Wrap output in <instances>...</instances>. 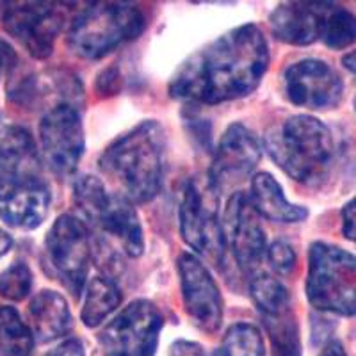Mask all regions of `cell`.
Instances as JSON below:
<instances>
[{
	"label": "cell",
	"mask_w": 356,
	"mask_h": 356,
	"mask_svg": "<svg viewBox=\"0 0 356 356\" xmlns=\"http://www.w3.org/2000/svg\"><path fill=\"white\" fill-rule=\"evenodd\" d=\"M269 65L262 31L241 25L191 56L171 79V97L198 104H222L250 95Z\"/></svg>",
	"instance_id": "cell-1"
},
{
	"label": "cell",
	"mask_w": 356,
	"mask_h": 356,
	"mask_svg": "<svg viewBox=\"0 0 356 356\" xmlns=\"http://www.w3.org/2000/svg\"><path fill=\"white\" fill-rule=\"evenodd\" d=\"M166 136L157 122H143L107 146L100 168L125 189L136 202H150L157 196L164 177Z\"/></svg>",
	"instance_id": "cell-2"
},
{
	"label": "cell",
	"mask_w": 356,
	"mask_h": 356,
	"mask_svg": "<svg viewBox=\"0 0 356 356\" xmlns=\"http://www.w3.org/2000/svg\"><path fill=\"white\" fill-rule=\"evenodd\" d=\"M266 148L273 161L301 184L321 182L333 159L332 132L317 118L307 114L291 116L269 130Z\"/></svg>",
	"instance_id": "cell-3"
},
{
	"label": "cell",
	"mask_w": 356,
	"mask_h": 356,
	"mask_svg": "<svg viewBox=\"0 0 356 356\" xmlns=\"http://www.w3.org/2000/svg\"><path fill=\"white\" fill-rule=\"evenodd\" d=\"M145 25V15L136 6L100 2L75 18L68 33V47L79 57L102 59L120 44L136 40Z\"/></svg>",
	"instance_id": "cell-4"
},
{
	"label": "cell",
	"mask_w": 356,
	"mask_h": 356,
	"mask_svg": "<svg viewBox=\"0 0 356 356\" xmlns=\"http://www.w3.org/2000/svg\"><path fill=\"white\" fill-rule=\"evenodd\" d=\"M307 298L321 312L356 316V257L332 244H312Z\"/></svg>",
	"instance_id": "cell-5"
},
{
	"label": "cell",
	"mask_w": 356,
	"mask_h": 356,
	"mask_svg": "<svg viewBox=\"0 0 356 356\" xmlns=\"http://www.w3.org/2000/svg\"><path fill=\"white\" fill-rule=\"evenodd\" d=\"M180 232L193 250L212 262H221L225 234L219 225L218 191L212 184L191 180L180 203Z\"/></svg>",
	"instance_id": "cell-6"
},
{
	"label": "cell",
	"mask_w": 356,
	"mask_h": 356,
	"mask_svg": "<svg viewBox=\"0 0 356 356\" xmlns=\"http://www.w3.org/2000/svg\"><path fill=\"white\" fill-rule=\"evenodd\" d=\"M162 330V316L154 303L132 301L98 335L106 356H154Z\"/></svg>",
	"instance_id": "cell-7"
},
{
	"label": "cell",
	"mask_w": 356,
	"mask_h": 356,
	"mask_svg": "<svg viewBox=\"0 0 356 356\" xmlns=\"http://www.w3.org/2000/svg\"><path fill=\"white\" fill-rule=\"evenodd\" d=\"M47 255L59 280L75 298L86 285L91 262V243L81 219L65 214L57 218L47 234Z\"/></svg>",
	"instance_id": "cell-8"
},
{
	"label": "cell",
	"mask_w": 356,
	"mask_h": 356,
	"mask_svg": "<svg viewBox=\"0 0 356 356\" xmlns=\"http://www.w3.org/2000/svg\"><path fill=\"white\" fill-rule=\"evenodd\" d=\"M43 155L50 170L68 177L77 170L84 154V129L79 111L72 104H57L40 123Z\"/></svg>",
	"instance_id": "cell-9"
},
{
	"label": "cell",
	"mask_w": 356,
	"mask_h": 356,
	"mask_svg": "<svg viewBox=\"0 0 356 356\" xmlns=\"http://www.w3.org/2000/svg\"><path fill=\"white\" fill-rule=\"evenodd\" d=\"M2 11V24L31 56L49 57L63 27V15L50 2H11Z\"/></svg>",
	"instance_id": "cell-10"
},
{
	"label": "cell",
	"mask_w": 356,
	"mask_h": 356,
	"mask_svg": "<svg viewBox=\"0 0 356 356\" xmlns=\"http://www.w3.org/2000/svg\"><path fill=\"white\" fill-rule=\"evenodd\" d=\"M222 234L241 269L246 273L255 271L267 250L260 214L251 205L250 196L243 193L232 195L225 211Z\"/></svg>",
	"instance_id": "cell-11"
},
{
	"label": "cell",
	"mask_w": 356,
	"mask_h": 356,
	"mask_svg": "<svg viewBox=\"0 0 356 356\" xmlns=\"http://www.w3.org/2000/svg\"><path fill=\"white\" fill-rule=\"evenodd\" d=\"M178 275L187 316L202 332H218L222 321V300L209 269L195 255L184 253L178 259Z\"/></svg>",
	"instance_id": "cell-12"
},
{
	"label": "cell",
	"mask_w": 356,
	"mask_h": 356,
	"mask_svg": "<svg viewBox=\"0 0 356 356\" xmlns=\"http://www.w3.org/2000/svg\"><path fill=\"white\" fill-rule=\"evenodd\" d=\"M260 143L257 136L241 123L228 127L212 161L209 182L216 191H227L241 184L260 161Z\"/></svg>",
	"instance_id": "cell-13"
},
{
	"label": "cell",
	"mask_w": 356,
	"mask_h": 356,
	"mask_svg": "<svg viewBox=\"0 0 356 356\" xmlns=\"http://www.w3.org/2000/svg\"><path fill=\"white\" fill-rule=\"evenodd\" d=\"M50 189L34 175L0 177V219L9 227L34 230L50 209Z\"/></svg>",
	"instance_id": "cell-14"
},
{
	"label": "cell",
	"mask_w": 356,
	"mask_h": 356,
	"mask_svg": "<svg viewBox=\"0 0 356 356\" xmlns=\"http://www.w3.org/2000/svg\"><path fill=\"white\" fill-rule=\"evenodd\" d=\"M285 91L294 106L332 109L339 106L344 84L330 65L319 59H305L285 72Z\"/></svg>",
	"instance_id": "cell-15"
},
{
	"label": "cell",
	"mask_w": 356,
	"mask_h": 356,
	"mask_svg": "<svg viewBox=\"0 0 356 356\" xmlns=\"http://www.w3.org/2000/svg\"><path fill=\"white\" fill-rule=\"evenodd\" d=\"M333 6L330 2H287L271 13L269 24L280 41L310 44L323 38L324 24Z\"/></svg>",
	"instance_id": "cell-16"
},
{
	"label": "cell",
	"mask_w": 356,
	"mask_h": 356,
	"mask_svg": "<svg viewBox=\"0 0 356 356\" xmlns=\"http://www.w3.org/2000/svg\"><path fill=\"white\" fill-rule=\"evenodd\" d=\"M93 225H98L106 234L113 235L125 250L127 255L141 257L145 250V237L139 222L138 212L130 203L129 196L120 193L109 195L106 207L102 209L100 216Z\"/></svg>",
	"instance_id": "cell-17"
},
{
	"label": "cell",
	"mask_w": 356,
	"mask_h": 356,
	"mask_svg": "<svg viewBox=\"0 0 356 356\" xmlns=\"http://www.w3.org/2000/svg\"><path fill=\"white\" fill-rule=\"evenodd\" d=\"M38 152L27 129L0 116V177L33 175Z\"/></svg>",
	"instance_id": "cell-18"
},
{
	"label": "cell",
	"mask_w": 356,
	"mask_h": 356,
	"mask_svg": "<svg viewBox=\"0 0 356 356\" xmlns=\"http://www.w3.org/2000/svg\"><path fill=\"white\" fill-rule=\"evenodd\" d=\"M27 314L31 330L40 342H52L72 330L68 303L56 291H41L34 296Z\"/></svg>",
	"instance_id": "cell-19"
},
{
	"label": "cell",
	"mask_w": 356,
	"mask_h": 356,
	"mask_svg": "<svg viewBox=\"0 0 356 356\" xmlns=\"http://www.w3.org/2000/svg\"><path fill=\"white\" fill-rule=\"evenodd\" d=\"M250 202L260 216L276 222H300L308 216L305 207L294 205L285 198L284 189L269 173L251 178Z\"/></svg>",
	"instance_id": "cell-20"
},
{
	"label": "cell",
	"mask_w": 356,
	"mask_h": 356,
	"mask_svg": "<svg viewBox=\"0 0 356 356\" xmlns=\"http://www.w3.org/2000/svg\"><path fill=\"white\" fill-rule=\"evenodd\" d=\"M122 303V292L116 282L111 278H93L89 282L84 307H82V323L88 328H97Z\"/></svg>",
	"instance_id": "cell-21"
},
{
	"label": "cell",
	"mask_w": 356,
	"mask_h": 356,
	"mask_svg": "<svg viewBox=\"0 0 356 356\" xmlns=\"http://www.w3.org/2000/svg\"><path fill=\"white\" fill-rule=\"evenodd\" d=\"M34 333L13 307H0V356H29Z\"/></svg>",
	"instance_id": "cell-22"
},
{
	"label": "cell",
	"mask_w": 356,
	"mask_h": 356,
	"mask_svg": "<svg viewBox=\"0 0 356 356\" xmlns=\"http://www.w3.org/2000/svg\"><path fill=\"white\" fill-rule=\"evenodd\" d=\"M275 356H301L300 332L291 308L262 316Z\"/></svg>",
	"instance_id": "cell-23"
},
{
	"label": "cell",
	"mask_w": 356,
	"mask_h": 356,
	"mask_svg": "<svg viewBox=\"0 0 356 356\" xmlns=\"http://www.w3.org/2000/svg\"><path fill=\"white\" fill-rule=\"evenodd\" d=\"M250 291L251 298H253L262 316H269V314H276V312L291 308L287 289L280 284L275 276L266 275V273L257 275L255 278L251 280Z\"/></svg>",
	"instance_id": "cell-24"
},
{
	"label": "cell",
	"mask_w": 356,
	"mask_h": 356,
	"mask_svg": "<svg viewBox=\"0 0 356 356\" xmlns=\"http://www.w3.org/2000/svg\"><path fill=\"white\" fill-rule=\"evenodd\" d=\"M73 200L91 225L97 221L102 209L106 207L109 200V193L106 191L104 184L97 177L91 175H82L73 184Z\"/></svg>",
	"instance_id": "cell-25"
},
{
	"label": "cell",
	"mask_w": 356,
	"mask_h": 356,
	"mask_svg": "<svg viewBox=\"0 0 356 356\" xmlns=\"http://www.w3.org/2000/svg\"><path fill=\"white\" fill-rule=\"evenodd\" d=\"M323 43L333 50L351 47L356 41V17L348 9L333 6L323 31Z\"/></svg>",
	"instance_id": "cell-26"
},
{
	"label": "cell",
	"mask_w": 356,
	"mask_h": 356,
	"mask_svg": "<svg viewBox=\"0 0 356 356\" xmlns=\"http://www.w3.org/2000/svg\"><path fill=\"white\" fill-rule=\"evenodd\" d=\"M222 351L227 356H264V340L253 324L237 323L225 335Z\"/></svg>",
	"instance_id": "cell-27"
},
{
	"label": "cell",
	"mask_w": 356,
	"mask_h": 356,
	"mask_svg": "<svg viewBox=\"0 0 356 356\" xmlns=\"http://www.w3.org/2000/svg\"><path fill=\"white\" fill-rule=\"evenodd\" d=\"M33 289V273L27 264L17 262L0 275V296L9 301L25 300Z\"/></svg>",
	"instance_id": "cell-28"
},
{
	"label": "cell",
	"mask_w": 356,
	"mask_h": 356,
	"mask_svg": "<svg viewBox=\"0 0 356 356\" xmlns=\"http://www.w3.org/2000/svg\"><path fill=\"white\" fill-rule=\"evenodd\" d=\"M267 259L269 264L280 275H289L296 267V253L292 246H289L284 241H276L267 250Z\"/></svg>",
	"instance_id": "cell-29"
},
{
	"label": "cell",
	"mask_w": 356,
	"mask_h": 356,
	"mask_svg": "<svg viewBox=\"0 0 356 356\" xmlns=\"http://www.w3.org/2000/svg\"><path fill=\"white\" fill-rule=\"evenodd\" d=\"M342 234L346 239L356 243V196L342 209Z\"/></svg>",
	"instance_id": "cell-30"
},
{
	"label": "cell",
	"mask_w": 356,
	"mask_h": 356,
	"mask_svg": "<svg viewBox=\"0 0 356 356\" xmlns=\"http://www.w3.org/2000/svg\"><path fill=\"white\" fill-rule=\"evenodd\" d=\"M15 65H17V54H15L11 44L0 40V79L4 77L6 73L11 72Z\"/></svg>",
	"instance_id": "cell-31"
},
{
	"label": "cell",
	"mask_w": 356,
	"mask_h": 356,
	"mask_svg": "<svg viewBox=\"0 0 356 356\" xmlns=\"http://www.w3.org/2000/svg\"><path fill=\"white\" fill-rule=\"evenodd\" d=\"M168 356H203L202 346L189 340H178L171 346Z\"/></svg>",
	"instance_id": "cell-32"
},
{
	"label": "cell",
	"mask_w": 356,
	"mask_h": 356,
	"mask_svg": "<svg viewBox=\"0 0 356 356\" xmlns=\"http://www.w3.org/2000/svg\"><path fill=\"white\" fill-rule=\"evenodd\" d=\"M44 356H86L84 348L79 342L77 339H70L66 342H63L61 346H57L56 349H52L50 353H47Z\"/></svg>",
	"instance_id": "cell-33"
},
{
	"label": "cell",
	"mask_w": 356,
	"mask_h": 356,
	"mask_svg": "<svg viewBox=\"0 0 356 356\" xmlns=\"http://www.w3.org/2000/svg\"><path fill=\"white\" fill-rule=\"evenodd\" d=\"M319 356H348V355H346L344 348H342L340 342L332 340V342H328V344L324 346V349L321 351Z\"/></svg>",
	"instance_id": "cell-34"
},
{
	"label": "cell",
	"mask_w": 356,
	"mask_h": 356,
	"mask_svg": "<svg viewBox=\"0 0 356 356\" xmlns=\"http://www.w3.org/2000/svg\"><path fill=\"white\" fill-rule=\"evenodd\" d=\"M11 246H13L11 235L6 234V232L0 228V259H2L9 250H11Z\"/></svg>",
	"instance_id": "cell-35"
},
{
	"label": "cell",
	"mask_w": 356,
	"mask_h": 356,
	"mask_svg": "<svg viewBox=\"0 0 356 356\" xmlns=\"http://www.w3.org/2000/svg\"><path fill=\"white\" fill-rule=\"evenodd\" d=\"M342 63H344V66L349 70V72L356 75V50H353V52H349L348 56H344Z\"/></svg>",
	"instance_id": "cell-36"
},
{
	"label": "cell",
	"mask_w": 356,
	"mask_h": 356,
	"mask_svg": "<svg viewBox=\"0 0 356 356\" xmlns=\"http://www.w3.org/2000/svg\"><path fill=\"white\" fill-rule=\"evenodd\" d=\"M209 356H227V353L222 351V349H218V351L211 353V355H209Z\"/></svg>",
	"instance_id": "cell-37"
},
{
	"label": "cell",
	"mask_w": 356,
	"mask_h": 356,
	"mask_svg": "<svg viewBox=\"0 0 356 356\" xmlns=\"http://www.w3.org/2000/svg\"><path fill=\"white\" fill-rule=\"evenodd\" d=\"M355 107H356V100H355Z\"/></svg>",
	"instance_id": "cell-38"
}]
</instances>
